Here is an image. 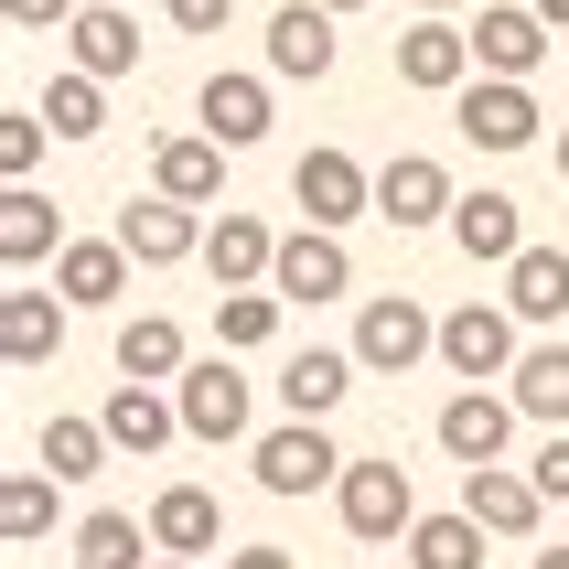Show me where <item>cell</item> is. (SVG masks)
<instances>
[{
    "label": "cell",
    "mask_w": 569,
    "mask_h": 569,
    "mask_svg": "<svg viewBox=\"0 0 569 569\" xmlns=\"http://www.w3.org/2000/svg\"><path fill=\"white\" fill-rule=\"evenodd\" d=\"M441 366L462 387H495L527 366V345H516V312L506 301H462V312H441Z\"/></svg>",
    "instance_id": "cell-1"
},
{
    "label": "cell",
    "mask_w": 569,
    "mask_h": 569,
    "mask_svg": "<svg viewBox=\"0 0 569 569\" xmlns=\"http://www.w3.org/2000/svg\"><path fill=\"white\" fill-rule=\"evenodd\" d=\"M355 366H366V377H409L419 355H441V322L419 312L409 290H387V301H366V312H355Z\"/></svg>",
    "instance_id": "cell-2"
},
{
    "label": "cell",
    "mask_w": 569,
    "mask_h": 569,
    "mask_svg": "<svg viewBox=\"0 0 569 569\" xmlns=\"http://www.w3.org/2000/svg\"><path fill=\"white\" fill-rule=\"evenodd\" d=\"M322 483H345V451H333V430H322V419H280V430L258 441V495L301 506V495H322Z\"/></svg>",
    "instance_id": "cell-3"
},
{
    "label": "cell",
    "mask_w": 569,
    "mask_h": 569,
    "mask_svg": "<svg viewBox=\"0 0 569 569\" xmlns=\"http://www.w3.org/2000/svg\"><path fill=\"white\" fill-rule=\"evenodd\" d=\"M290 204H301L322 237H345L355 216H377V172H366L355 151H301L290 161Z\"/></svg>",
    "instance_id": "cell-4"
},
{
    "label": "cell",
    "mask_w": 569,
    "mask_h": 569,
    "mask_svg": "<svg viewBox=\"0 0 569 569\" xmlns=\"http://www.w3.org/2000/svg\"><path fill=\"white\" fill-rule=\"evenodd\" d=\"M333 516H345V538L387 548V538H409V527H419V495H409V473H398V462H345Z\"/></svg>",
    "instance_id": "cell-5"
},
{
    "label": "cell",
    "mask_w": 569,
    "mask_h": 569,
    "mask_svg": "<svg viewBox=\"0 0 569 569\" xmlns=\"http://www.w3.org/2000/svg\"><path fill=\"white\" fill-rule=\"evenodd\" d=\"M483 64H473V32L451 22V11H419L409 32H398V87H419V97H462Z\"/></svg>",
    "instance_id": "cell-6"
},
{
    "label": "cell",
    "mask_w": 569,
    "mask_h": 569,
    "mask_svg": "<svg viewBox=\"0 0 569 569\" xmlns=\"http://www.w3.org/2000/svg\"><path fill=\"white\" fill-rule=\"evenodd\" d=\"M451 129L473 140V151H527L538 140V87H506V76H473V87L451 97Z\"/></svg>",
    "instance_id": "cell-7"
},
{
    "label": "cell",
    "mask_w": 569,
    "mask_h": 569,
    "mask_svg": "<svg viewBox=\"0 0 569 569\" xmlns=\"http://www.w3.org/2000/svg\"><path fill=\"white\" fill-rule=\"evenodd\" d=\"M172 409H183L193 441H248V409H258V387L237 377V355H204L183 387H172Z\"/></svg>",
    "instance_id": "cell-8"
},
{
    "label": "cell",
    "mask_w": 569,
    "mask_h": 569,
    "mask_svg": "<svg viewBox=\"0 0 569 569\" xmlns=\"http://www.w3.org/2000/svg\"><path fill=\"white\" fill-rule=\"evenodd\" d=\"M548 54H559V43H548V22L527 11V0H483V22H473V64H483V76L527 87V76H538Z\"/></svg>",
    "instance_id": "cell-9"
},
{
    "label": "cell",
    "mask_w": 569,
    "mask_h": 569,
    "mask_svg": "<svg viewBox=\"0 0 569 569\" xmlns=\"http://www.w3.org/2000/svg\"><path fill=\"white\" fill-rule=\"evenodd\" d=\"M516 398H495V387H462V398H451L441 409V451L451 462H462V473H495V462H506V441H516Z\"/></svg>",
    "instance_id": "cell-10"
},
{
    "label": "cell",
    "mask_w": 569,
    "mask_h": 569,
    "mask_svg": "<svg viewBox=\"0 0 569 569\" xmlns=\"http://www.w3.org/2000/svg\"><path fill=\"white\" fill-rule=\"evenodd\" d=\"M204 226L216 216H193V204H172V193H140L119 216V248L140 258V269H183V258H204Z\"/></svg>",
    "instance_id": "cell-11"
},
{
    "label": "cell",
    "mask_w": 569,
    "mask_h": 569,
    "mask_svg": "<svg viewBox=\"0 0 569 569\" xmlns=\"http://www.w3.org/2000/svg\"><path fill=\"white\" fill-rule=\"evenodd\" d=\"M193 119H204V140H216V151H258V140H269V76L216 64V76H204V97H193Z\"/></svg>",
    "instance_id": "cell-12"
},
{
    "label": "cell",
    "mask_w": 569,
    "mask_h": 569,
    "mask_svg": "<svg viewBox=\"0 0 569 569\" xmlns=\"http://www.w3.org/2000/svg\"><path fill=\"white\" fill-rule=\"evenodd\" d=\"M269 290L280 301H345L355 290V258H345V237H322V226H301V237H280V269H269Z\"/></svg>",
    "instance_id": "cell-13"
},
{
    "label": "cell",
    "mask_w": 569,
    "mask_h": 569,
    "mask_svg": "<svg viewBox=\"0 0 569 569\" xmlns=\"http://www.w3.org/2000/svg\"><path fill=\"white\" fill-rule=\"evenodd\" d=\"M269 76H290V87H322L333 76V11L322 0H280L269 11Z\"/></svg>",
    "instance_id": "cell-14"
},
{
    "label": "cell",
    "mask_w": 569,
    "mask_h": 569,
    "mask_svg": "<svg viewBox=\"0 0 569 569\" xmlns=\"http://www.w3.org/2000/svg\"><path fill=\"white\" fill-rule=\"evenodd\" d=\"M451 248L473 258V269H516L527 258V204L516 193H462L451 204Z\"/></svg>",
    "instance_id": "cell-15"
},
{
    "label": "cell",
    "mask_w": 569,
    "mask_h": 569,
    "mask_svg": "<svg viewBox=\"0 0 569 569\" xmlns=\"http://www.w3.org/2000/svg\"><path fill=\"white\" fill-rule=\"evenodd\" d=\"M216 538H226V506L204 483H161L151 495V548L161 559H216Z\"/></svg>",
    "instance_id": "cell-16"
},
{
    "label": "cell",
    "mask_w": 569,
    "mask_h": 569,
    "mask_svg": "<svg viewBox=\"0 0 569 569\" xmlns=\"http://www.w3.org/2000/svg\"><path fill=\"white\" fill-rule=\"evenodd\" d=\"M204 269H216V290H269V269H280V237L258 216H237L226 204L216 226H204Z\"/></svg>",
    "instance_id": "cell-17"
},
{
    "label": "cell",
    "mask_w": 569,
    "mask_h": 569,
    "mask_svg": "<svg viewBox=\"0 0 569 569\" xmlns=\"http://www.w3.org/2000/svg\"><path fill=\"white\" fill-rule=\"evenodd\" d=\"M451 204H462V193H451V172H441L430 151H398V161L377 172V216H387V226H441Z\"/></svg>",
    "instance_id": "cell-18"
},
{
    "label": "cell",
    "mask_w": 569,
    "mask_h": 569,
    "mask_svg": "<svg viewBox=\"0 0 569 569\" xmlns=\"http://www.w3.org/2000/svg\"><path fill=\"white\" fill-rule=\"evenodd\" d=\"M64 54H76V76L119 87L129 64H140V22H129V11H108V0H87V11L64 22Z\"/></svg>",
    "instance_id": "cell-19"
},
{
    "label": "cell",
    "mask_w": 569,
    "mask_h": 569,
    "mask_svg": "<svg viewBox=\"0 0 569 569\" xmlns=\"http://www.w3.org/2000/svg\"><path fill=\"white\" fill-rule=\"evenodd\" d=\"M538 483L527 473H506V462H495V473H462V516H473L483 538H538Z\"/></svg>",
    "instance_id": "cell-20"
},
{
    "label": "cell",
    "mask_w": 569,
    "mask_h": 569,
    "mask_svg": "<svg viewBox=\"0 0 569 569\" xmlns=\"http://www.w3.org/2000/svg\"><path fill=\"white\" fill-rule=\"evenodd\" d=\"M54 345H64V290L11 280V290H0V355H11V366H43Z\"/></svg>",
    "instance_id": "cell-21"
},
{
    "label": "cell",
    "mask_w": 569,
    "mask_h": 569,
    "mask_svg": "<svg viewBox=\"0 0 569 569\" xmlns=\"http://www.w3.org/2000/svg\"><path fill=\"white\" fill-rule=\"evenodd\" d=\"M119 377H129V387H183V377H193V355H183V322H161V312H129V322H119Z\"/></svg>",
    "instance_id": "cell-22"
},
{
    "label": "cell",
    "mask_w": 569,
    "mask_h": 569,
    "mask_svg": "<svg viewBox=\"0 0 569 569\" xmlns=\"http://www.w3.org/2000/svg\"><path fill=\"white\" fill-rule=\"evenodd\" d=\"M151 193H172V204H193V216H204V204L226 193V151L204 140V129L161 140V151H151Z\"/></svg>",
    "instance_id": "cell-23"
},
{
    "label": "cell",
    "mask_w": 569,
    "mask_h": 569,
    "mask_svg": "<svg viewBox=\"0 0 569 569\" xmlns=\"http://www.w3.org/2000/svg\"><path fill=\"white\" fill-rule=\"evenodd\" d=\"M345 398H355V355H333V345H301V355L280 366V409H290V419H333Z\"/></svg>",
    "instance_id": "cell-24"
},
{
    "label": "cell",
    "mask_w": 569,
    "mask_h": 569,
    "mask_svg": "<svg viewBox=\"0 0 569 569\" xmlns=\"http://www.w3.org/2000/svg\"><path fill=\"white\" fill-rule=\"evenodd\" d=\"M64 248H76V237H64V216H54L32 183H11V204H0V258H11V280H22V269H43V258H64Z\"/></svg>",
    "instance_id": "cell-25"
},
{
    "label": "cell",
    "mask_w": 569,
    "mask_h": 569,
    "mask_svg": "<svg viewBox=\"0 0 569 569\" xmlns=\"http://www.w3.org/2000/svg\"><path fill=\"white\" fill-rule=\"evenodd\" d=\"M129 269H140V258H129L119 237H76V248L54 258V290L64 301H129Z\"/></svg>",
    "instance_id": "cell-26"
},
{
    "label": "cell",
    "mask_w": 569,
    "mask_h": 569,
    "mask_svg": "<svg viewBox=\"0 0 569 569\" xmlns=\"http://www.w3.org/2000/svg\"><path fill=\"white\" fill-rule=\"evenodd\" d=\"M506 312L516 322H569V248H527L506 269Z\"/></svg>",
    "instance_id": "cell-27"
},
{
    "label": "cell",
    "mask_w": 569,
    "mask_h": 569,
    "mask_svg": "<svg viewBox=\"0 0 569 569\" xmlns=\"http://www.w3.org/2000/svg\"><path fill=\"white\" fill-rule=\"evenodd\" d=\"M97 419H108V441H119V451H161V441H172V430H183V409H172V398H161V387H108V409H97Z\"/></svg>",
    "instance_id": "cell-28"
},
{
    "label": "cell",
    "mask_w": 569,
    "mask_h": 569,
    "mask_svg": "<svg viewBox=\"0 0 569 569\" xmlns=\"http://www.w3.org/2000/svg\"><path fill=\"white\" fill-rule=\"evenodd\" d=\"M108 451H119V441H108V419H43V441H32V462H43V473H54V483H97V462H108Z\"/></svg>",
    "instance_id": "cell-29"
},
{
    "label": "cell",
    "mask_w": 569,
    "mask_h": 569,
    "mask_svg": "<svg viewBox=\"0 0 569 569\" xmlns=\"http://www.w3.org/2000/svg\"><path fill=\"white\" fill-rule=\"evenodd\" d=\"M151 516H119V506H97L87 527H76V569H151Z\"/></svg>",
    "instance_id": "cell-30"
},
{
    "label": "cell",
    "mask_w": 569,
    "mask_h": 569,
    "mask_svg": "<svg viewBox=\"0 0 569 569\" xmlns=\"http://www.w3.org/2000/svg\"><path fill=\"white\" fill-rule=\"evenodd\" d=\"M506 398L527 419H548V430H569V345H527V366L506 377Z\"/></svg>",
    "instance_id": "cell-31"
},
{
    "label": "cell",
    "mask_w": 569,
    "mask_h": 569,
    "mask_svg": "<svg viewBox=\"0 0 569 569\" xmlns=\"http://www.w3.org/2000/svg\"><path fill=\"white\" fill-rule=\"evenodd\" d=\"M32 108H43V129H54V140H97V129H108V87H97V76H76V64H64V76H43V97H32Z\"/></svg>",
    "instance_id": "cell-32"
},
{
    "label": "cell",
    "mask_w": 569,
    "mask_h": 569,
    "mask_svg": "<svg viewBox=\"0 0 569 569\" xmlns=\"http://www.w3.org/2000/svg\"><path fill=\"white\" fill-rule=\"evenodd\" d=\"M483 548H495V538H483L462 506H451V516H419V527H409V569H483Z\"/></svg>",
    "instance_id": "cell-33"
},
{
    "label": "cell",
    "mask_w": 569,
    "mask_h": 569,
    "mask_svg": "<svg viewBox=\"0 0 569 569\" xmlns=\"http://www.w3.org/2000/svg\"><path fill=\"white\" fill-rule=\"evenodd\" d=\"M280 290H216V355H248V345H269L280 333Z\"/></svg>",
    "instance_id": "cell-34"
},
{
    "label": "cell",
    "mask_w": 569,
    "mask_h": 569,
    "mask_svg": "<svg viewBox=\"0 0 569 569\" xmlns=\"http://www.w3.org/2000/svg\"><path fill=\"white\" fill-rule=\"evenodd\" d=\"M54 495H64L54 473H11V483H0V527H11V548H32L43 527H54Z\"/></svg>",
    "instance_id": "cell-35"
},
{
    "label": "cell",
    "mask_w": 569,
    "mask_h": 569,
    "mask_svg": "<svg viewBox=\"0 0 569 569\" xmlns=\"http://www.w3.org/2000/svg\"><path fill=\"white\" fill-rule=\"evenodd\" d=\"M43 140H54V129H43V108H11V119H0V172H11V183H32Z\"/></svg>",
    "instance_id": "cell-36"
},
{
    "label": "cell",
    "mask_w": 569,
    "mask_h": 569,
    "mask_svg": "<svg viewBox=\"0 0 569 569\" xmlns=\"http://www.w3.org/2000/svg\"><path fill=\"white\" fill-rule=\"evenodd\" d=\"M527 483H538L548 506L569 495V430H548V441H538V462H527Z\"/></svg>",
    "instance_id": "cell-37"
},
{
    "label": "cell",
    "mask_w": 569,
    "mask_h": 569,
    "mask_svg": "<svg viewBox=\"0 0 569 569\" xmlns=\"http://www.w3.org/2000/svg\"><path fill=\"white\" fill-rule=\"evenodd\" d=\"M161 11H172V32H193V43L237 22V0H161Z\"/></svg>",
    "instance_id": "cell-38"
},
{
    "label": "cell",
    "mask_w": 569,
    "mask_h": 569,
    "mask_svg": "<svg viewBox=\"0 0 569 569\" xmlns=\"http://www.w3.org/2000/svg\"><path fill=\"white\" fill-rule=\"evenodd\" d=\"M0 11H11V32H54V22H76L87 0H0Z\"/></svg>",
    "instance_id": "cell-39"
},
{
    "label": "cell",
    "mask_w": 569,
    "mask_h": 569,
    "mask_svg": "<svg viewBox=\"0 0 569 569\" xmlns=\"http://www.w3.org/2000/svg\"><path fill=\"white\" fill-rule=\"evenodd\" d=\"M226 569H301V559H290V548H237Z\"/></svg>",
    "instance_id": "cell-40"
},
{
    "label": "cell",
    "mask_w": 569,
    "mask_h": 569,
    "mask_svg": "<svg viewBox=\"0 0 569 569\" xmlns=\"http://www.w3.org/2000/svg\"><path fill=\"white\" fill-rule=\"evenodd\" d=\"M527 11H538V22H548V32H569V0H527Z\"/></svg>",
    "instance_id": "cell-41"
},
{
    "label": "cell",
    "mask_w": 569,
    "mask_h": 569,
    "mask_svg": "<svg viewBox=\"0 0 569 569\" xmlns=\"http://www.w3.org/2000/svg\"><path fill=\"white\" fill-rule=\"evenodd\" d=\"M538 569H569V548H538Z\"/></svg>",
    "instance_id": "cell-42"
},
{
    "label": "cell",
    "mask_w": 569,
    "mask_h": 569,
    "mask_svg": "<svg viewBox=\"0 0 569 569\" xmlns=\"http://www.w3.org/2000/svg\"><path fill=\"white\" fill-rule=\"evenodd\" d=\"M322 11H333V22H345V11H366V0H322Z\"/></svg>",
    "instance_id": "cell-43"
},
{
    "label": "cell",
    "mask_w": 569,
    "mask_h": 569,
    "mask_svg": "<svg viewBox=\"0 0 569 569\" xmlns=\"http://www.w3.org/2000/svg\"><path fill=\"white\" fill-rule=\"evenodd\" d=\"M559 183H569V129H559Z\"/></svg>",
    "instance_id": "cell-44"
},
{
    "label": "cell",
    "mask_w": 569,
    "mask_h": 569,
    "mask_svg": "<svg viewBox=\"0 0 569 569\" xmlns=\"http://www.w3.org/2000/svg\"><path fill=\"white\" fill-rule=\"evenodd\" d=\"M419 11H462V0H419Z\"/></svg>",
    "instance_id": "cell-45"
},
{
    "label": "cell",
    "mask_w": 569,
    "mask_h": 569,
    "mask_svg": "<svg viewBox=\"0 0 569 569\" xmlns=\"http://www.w3.org/2000/svg\"><path fill=\"white\" fill-rule=\"evenodd\" d=\"M151 569H193V559H151Z\"/></svg>",
    "instance_id": "cell-46"
},
{
    "label": "cell",
    "mask_w": 569,
    "mask_h": 569,
    "mask_svg": "<svg viewBox=\"0 0 569 569\" xmlns=\"http://www.w3.org/2000/svg\"><path fill=\"white\" fill-rule=\"evenodd\" d=\"M559 54H569V43H559Z\"/></svg>",
    "instance_id": "cell-47"
}]
</instances>
